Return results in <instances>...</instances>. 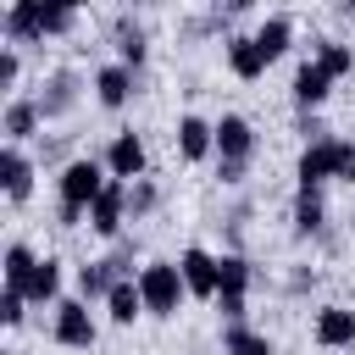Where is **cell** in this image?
<instances>
[{
    "mask_svg": "<svg viewBox=\"0 0 355 355\" xmlns=\"http://www.w3.org/2000/svg\"><path fill=\"white\" fill-rule=\"evenodd\" d=\"M139 294H144V311L150 316H178V305H183V272H178V261H150V266H139Z\"/></svg>",
    "mask_w": 355,
    "mask_h": 355,
    "instance_id": "6da1fadb",
    "label": "cell"
},
{
    "mask_svg": "<svg viewBox=\"0 0 355 355\" xmlns=\"http://www.w3.org/2000/svg\"><path fill=\"white\" fill-rule=\"evenodd\" d=\"M105 166L100 161H67V172H61V205L67 211H89L100 194H105Z\"/></svg>",
    "mask_w": 355,
    "mask_h": 355,
    "instance_id": "7a4b0ae2",
    "label": "cell"
},
{
    "mask_svg": "<svg viewBox=\"0 0 355 355\" xmlns=\"http://www.w3.org/2000/svg\"><path fill=\"white\" fill-rule=\"evenodd\" d=\"M94 338H100V327H94L89 305H83V300H61V305H55V344H67V349H89Z\"/></svg>",
    "mask_w": 355,
    "mask_h": 355,
    "instance_id": "3957f363",
    "label": "cell"
},
{
    "mask_svg": "<svg viewBox=\"0 0 355 355\" xmlns=\"http://www.w3.org/2000/svg\"><path fill=\"white\" fill-rule=\"evenodd\" d=\"M122 216H128V183H105V194L89 205V227L100 233V239H116L122 233Z\"/></svg>",
    "mask_w": 355,
    "mask_h": 355,
    "instance_id": "277c9868",
    "label": "cell"
},
{
    "mask_svg": "<svg viewBox=\"0 0 355 355\" xmlns=\"http://www.w3.org/2000/svg\"><path fill=\"white\" fill-rule=\"evenodd\" d=\"M105 172H111L116 183H122V178L139 183V178H144V139H139V133H116L111 150H105Z\"/></svg>",
    "mask_w": 355,
    "mask_h": 355,
    "instance_id": "5b68a950",
    "label": "cell"
},
{
    "mask_svg": "<svg viewBox=\"0 0 355 355\" xmlns=\"http://www.w3.org/2000/svg\"><path fill=\"white\" fill-rule=\"evenodd\" d=\"M178 272H183V288H189V294L216 300V255H205V250H183V255H178Z\"/></svg>",
    "mask_w": 355,
    "mask_h": 355,
    "instance_id": "8992f818",
    "label": "cell"
},
{
    "mask_svg": "<svg viewBox=\"0 0 355 355\" xmlns=\"http://www.w3.org/2000/svg\"><path fill=\"white\" fill-rule=\"evenodd\" d=\"M316 344H322V349L355 344V311H349V305H322V311H316Z\"/></svg>",
    "mask_w": 355,
    "mask_h": 355,
    "instance_id": "52a82bcc",
    "label": "cell"
},
{
    "mask_svg": "<svg viewBox=\"0 0 355 355\" xmlns=\"http://www.w3.org/2000/svg\"><path fill=\"white\" fill-rule=\"evenodd\" d=\"M0 28H6V39L33 44V39H44V6H39V0H17V6H6Z\"/></svg>",
    "mask_w": 355,
    "mask_h": 355,
    "instance_id": "ba28073f",
    "label": "cell"
},
{
    "mask_svg": "<svg viewBox=\"0 0 355 355\" xmlns=\"http://www.w3.org/2000/svg\"><path fill=\"white\" fill-rule=\"evenodd\" d=\"M294 178H300V189H322L327 178H338V155H333V139H327V144H305V155H300Z\"/></svg>",
    "mask_w": 355,
    "mask_h": 355,
    "instance_id": "9c48e42d",
    "label": "cell"
},
{
    "mask_svg": "<svg viewBox=\"0 0 355 355\" xmlns=\"http://www.w3.org/2000/svg\"><path fill=\"white\" fill-rule=\"evenodd\" d=\"M250 150H255V128L244 116H222L216 122V155L222 161H250Z\"/></svg>",
    "mask_w": 355,
    "mask_h": 355,
    "instance_id": "30bf717a",
    "label": "cell"
},
{
    "mask_svg": "<svg viewBox=\"0 0 355 355\" xmlns=\"http://www.w3.org/2000/svg\"><path fill=\"white\" fill-rule=\"evenodd\" d=\"M78 100V72H50L39 89V116H67Z\"/></svg>",
    "mask_w": 355,
    "mask_h": 355,
    "instance_id": "8fae6325",
    "label": "cell"
},
{
    "mask_svg": "<svg viewBox=\"0 0 355 355\" xmlns=\"http://www.w3.org/2000/svg\"><path fill=\"white\" fill-rule=\"evenodd\" d=\"M178 150H183V161H205V155L216 150V122L178 116Z\"/></svg>",
    "mask_w": 355,
    "mask_h": 355,
    "instance_id": "7c38bea8",
    "label": "cell"
},
{
    "mask_svg": "<svg viewBox=\"0 0 355 355\" xmlns=\"http://www.w3.org/2000/svg\"><path fill=\"white\" fill-rule=\"evenodd\" d=\"M0 183H6L11 200H28V194H33V161H28L17 144L0 150Z\"/></svg>",
    "mask_w": 355,
    "mask_h": 355,
    "instance_id": "4fadbf2b",
    "label": "cell"
},
{
    "mask_svg": "<svg viewBox=\"0 0 355 355\" xmlns=\"http://www.w3.org/2000/svg\"><path fill=\"white\" fill-rule=\"evenodd\" d=\"M94 94H100V105H111V111L128 105V100H133V72H128L122 61H116V67H100V72H94Z\"/></svg>",
    "mask_w": 355,
    "mask_h": 355,
    "instance_id": "5bb4252c",
    "label": "cell"
},
{
    "mask_svg": "<svg viewBox=\"0 0 355 355\" xmlns=\"http://www.w3.org/2000/svg\"><path fill=\"white\" fill-rule=\"evenodd\" d=\"M327 94H333V78H327L316 61H305V67L294 72V100H300V111H316Z\"/></svg>",
    "mask_w": 355,
    "mask_h": 355,
    "instance_id": "9a60e30c",
    "label": "cell"
},
{
    "mask_svg": "<svg viewBox=\"0 0 355 355\" xmlns=\"http://www.w3.org/2000/svg\"><path fill=\"white\" fill-rule=\"evenodd\" d=\"M255 283V266L244 255H216V294L227 300H244V288Z\"/></svg>",
    "mask_w": 355,
    "mask_h": 355,
    "instance_id": "2e32d148",
    "label": "cell"
},
{
    "mask_svg": "<svg viewBox=\"0 0 355 355\" xmlns=\"http://www.w3.org/2000/svg\"><path fill=\"white\" fill-rule=\"evenodd\" d=\"M105 305H111V322L116 327H133V316L144 311V294H139V277H122L111 294H105Z\"/></svg>",
    "mask_w": 355,
    "mask_h": 355,
    "instance_id": "e0dca14e",
    "label": "cell"
},
{
    "mask_svg": "<svg viewBox=\"0 0 355 355\" xmlns=\"http://www.w3.org/2000/svg\"><path fill=\"white\" fill-rule=\"evenodd\" d=\"M0 128H6V139H11V144L33 139V133H39V100H11V105H6V122H0Z\"/></svg>",
    "mask_w": 355,
    "mask_h": 355,
    "instance_id": "ac0fdd59",
    "label": "cell"
},
{
    "mask_svg": "<svg viewBox=\"0 0 355 355\" xmlns=\"http://www.w3.org/2000/svg\"><path fill=\"white\" fill-rule=\"evenodd\" d=\"M55 294H61V261L44 255V261L33 266V277H28V300H33V305H61Z\"/></svg>",
    "mask_w": 355,
    "mask_h": 355,
    "instance_id": "d6986e66",
    "label": "cell"
},
{
    "mask_svg": "<svg viewBox=\"0 0 355 355\" xmlns=\"http://www.w3.org/2000/svg\"><path fill=\"white\" fill-rule=\"evenodd\" d=\"M227 67H233L239 78H261L272 61L261 55V44H255V39H227Z\"/></svg>",
    "mask_w": 355,
    "mask_h": 355,
    "instance_id": "ffe728a7",
    "label": "cell"
},
{
    "mask_svg": "<svg viewBox=\"0 0 355 355\" xmlns=\"http://www.w3.org/2000/svg\"><path fill=\"white\" fill-rule=\"evenodd\" d=\"M116 283H122V277L111 272V261H89V266H78V294H83V300H105Z\"/></svg>",
    "mask_w": 355,
    "mask_h": 355,
    "instance_id": "44dd1931",
    "label": "cell"
},
{
    "mask_svg": "<svg viewBox=\"0 0 355 355\" xmlns=\"http://www.w3.org/2000/svg\"><path fill=\"white\" fill-rule=\"evenodd\" d=\"M250 39L261 44V55H266V61H277V55L288 50V39H294V28H288V17H266V22H261V28L250 33Z\"/></svg>",
    "mask_w": 355,
    "mask_h": 355,
    "instance_id": "7402d4cb",
    "label": "cell"
},
{
    "mask_svg": "<svg viewBox=\"0 0 355 355\" xmlns=\"http://www.w3.org/2000/svg\"><path fill=\"white\" fill-rule=\"evenodd\" d=\"M316 67L327 78H344V72H355V50L338 44V39H316Z\"/></svg>",
    "mask_w": 355,
    "mask_h": 355,
    "instance_id": "603a6c76",
    "label": "cell"
},
{
    "mask_svg": "<svg viewBox=\"0 0 355 355\" xmlns=\"http://www.w3.org/2000/svg\"><path fill=\"white\" fill-rule=\"evenodd\" d=\"M322 222H327L322 194L316 189H300V200H294V233H322Z\"/></svg>",
    "mask_w": 355,
    "mask_h": 355,
    "instance_id": "cb8c5ba5",
    "label": "cell"
},
{
    "mask_svg": "<svg viewBox=\"0 0 355 355\" xmlns=\"http://www.w3.org/2000/svg\"><path fill=\"white\" fill-rule=\"evenodd\" d=\"M33 266H39V255H33L28 244H11V250H6V288L28 294V277H33Z\"/></svg>",
    "mask_w": 355,
    "mask_h": 355,
    "instance_id": "d4e9b609",
    "label": "cell"
},
{
    "mask_svg": "<svg viewBox=\"0 0 355 355\" xmlns=\"http://www.w3.org/2000/svg\"><path fill=\"white\" fill-rule=\"evenodd\" d=\"M222 355H272V338H266V333H255V327H227Z\"/></svg>",
    "mask_w": 355,
    "mask_h": 355,
    "instance_id": "484cf974",
    "label": "cell"
},
{
    "mask_svg": "<svg viewBox=\"0 0 355 355\" xmlns=\"http://www.w3.org/2000/svg\"><path fill=\"white\" fill-rule=\"evenodd\" d=\"M116 55H122V67H128V72L144 61V33H139L133 22H122V28H116Z\"/></svg>",
    "mask_w": 355,
    "mask_h": 355,
    "instance_id": "4316f807",
    "label": "cell"
},
{
    "mask_svg": "<svg viewBox=\"0 0 355 355\" xmlns=\"http://www.w3.org/2000/svg\"><path fill=\"white\" fill-rule=\"evenodd\" d=\"M155 205V183L150 178H139V183H128V216H144Z\"/></svg>",
    "mask_w": 355,
    "mask_h": 355,
    "instance_id": "83f0119b",
    "label": "cell"
},
{
    "mask_svg": "<svg viewBox=\"0 0 355 355\" xmlns=\"http://www.w3.org/2000/svg\"><path fill=\"white\" fill-rule=\"evenodd\" d=\"M22 305H28V294H17V288H6V294H0V322H6V327H22V316H28Z\"/></svg>",
    "mask_w": 355,
    "mask_h": 355,
    "instance_id": "f1b7e54d",
    "label": "cell"
},
{
    "mask_svg": "<svg viewBox=\"0 0 355 355\" xmlns=\"http://www.w3.org/2000/svg\"><path fill=\"white\" fill-rule=\"evenodd\" d=\"M333 155H338V178L355 183V144L349 139H333Z\"/></svg>",
    "mask_w": 355,
    "mask_h": 355,
    "instance_id": "f546056e",
    "label": "cell"
},
{
    "mask_svg": "<svg viewBox=\"0 0 355 355\" xmlns=\"http://www.w3.org/2000/svg\"><path fill=\"white\" fill-rule=\"evenodd\" d=\"M17 67H22V61H17V50H11V44H0V89H11V83H17Z\"/></svg>",
    "mask_w": 355,
    "mask_h": 355,
    "instance_id": "4dcf8cb0",
    "label": "cell"
},
{
    "mask_svg": "<svg viewBox=\"0 0 355 355\" xmlns=\"http://www.w3.org/2000/svg\"><path fill=\"white\" fill-rule=\"evenodd\" d=\"M216 316H222L227 327H239V322H244V300H227V294H216Z\"/></svg>",
    "mask_w": 355,
    "mask_h": 355,
    "instance_id": "1f68e13d",
    "label": "cell"
},
{
    "mask_svg": "<svg viewBox=\"0 0 355 355\" xmlns=\"http://www.w3.org/2000/svg\"><path fill=\"white\" fill-rule=\"evenodd\" d=\"M216 178H222V183H244V161H222Z\"/></svg>",
    "mask_w": 355,
    "mask_h": 355,
    "instance_id": "d6a6232c",
    "label": "cell"
},
{
    "mask_svg": "<svg viewBox=\"0 0 355 355\" xmlns=\"http://www.w3.org/2000/svg\"><path fill=\"white\" fill-rule=\"evenodd\" d=\"M0 355H17V349H0Z\"/></svg>",
    "mask_w": 355,
    "mask_h": 355,
    "instance_id": "836d02e7",
    "label": "cell"
},
{
    "mask_svg": "<svg viewBox=\"0 0 355 355\" xmlns=\"http://www.w3.org/2000/svg\"><path fill=\"white\" fill-rule=\"evenodd\" d=\"M349 227H355V216H349Z\"/></svg>",
    "mask_w": 355,
    "mask_h": 355,
    "instance_id": "e575fe53",
    "label": "cell"
}]
</instances>
